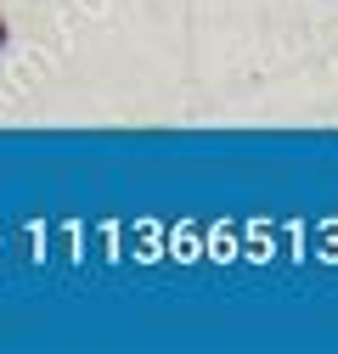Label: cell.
Returning <instances> with one entry per match:
<instances>
[{"label": "cell", "instance_id": "obj_1", "mask_svg": "<svg viewBox=\"0 0 338 354\" xmlns=\"http://www.w3.org/2000/svg\"><path fill=\"white\" fill-rule=\"evenodd\" d=\"M0 46H6V23H0Z\"/></svg>", "mask_w": 338, "mask_h": 354}]
</instances>
